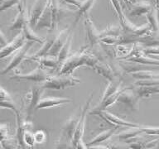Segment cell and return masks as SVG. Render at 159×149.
<instances>
[{"label": "cell", "mask_w": 159, "mask_h": 149, "mask_svg": "<svg viewBox=\"0 0 159 149\" xmlns=\"http://www.w3.org/2000/svg\"><path fill=\"white\" fill-rule=\"evenodd\" d=\"M96 2V0H84L82 2L81 6L80 7L79 9H77L76 13H75V18L74 21V25H76L77 22L79 21L80 18L82 16L86 15L89 12V10L91 9L92 7L94 6V2Z\"/></svg>", "instance_id": "31"}, {"label": "cell", "mask_w": 159, "mask_h": 149, "mask_svg": "<svg viewBox=\"0 0 159 149\" xmlns=\"http://www.w3.org/2000/svg\"><path fill=\"white\" fill-rule=\"evenodd\" d=\"M0 95H1V102H0V106L1 109H11L12 111L14 112L15 114L19 113V109H17L16 103L12 98L10 96L8 92L6 91L3 87H1V90H0Z\"/></svg>", "instance_id": "20"}, {"label": "cell", "mask_w": 159, "mask_h": 149, "mask_svg": "<svg viewBox=\"0 0 159 149\" xmlns=\"http://www.w3.org/2000/svg\"><path fill=\"white\" fill-rule=\"evenodd\" d=\"M72 33V31L69 28V27H66L64 29H62L58 34L56 36L55 38L54 44L52 47L51 50H50L49 54L48 56H56L57 57L59 52H61V50L64 45L66 44V42L69 38L70 35Z\"/></svg>", "instance_id": "15"}, {"label": "cell", "mask_w": 159, "mask_h": 149, "mask_svg": "<svg viewBox=\"0 0 159 149\" xmlns=\"http://www.w3.org/2000/svg\"><path fill=\"white\" fill-rule=\"evenodd\" d=\"M110 2H111L112 5L114 7V9L115 11V12H116V14L119 17V22H120V26H121V25L124 24L128 18L124 15L123 8H122V6L120 4V2H119V0H110Z\"/></svg>", "instance_id": "34"}, {"label": "cell", "mask_w": 159, "mask_h": 149, "mask_svg": "<svg viewBox=\"0 0 159 149\" xmlns=\"http://www.w3.org/2000/svg\"><path fill=\"white\" fill-rule=\"evenodd\" d=\"M34 42H27V43L23 46L20 50H18V52L14 55V56L12 57V59L10 61L9 64L7 65V66L5 67L4 69L2 70L1 71V74H7V72L11 71L13 69H15L16 67L20 65V64L22 61H25L27 59V54L30 48L32 47Z\"/></svg>", "instance_id": "10"}, {"label": "cell", "mask_w": 159, "mask_h": 149, "mask_svg": "<svg viewBox=\"0 0 159 149\" xmlns=\"http://www.w3.org/2000/svg\"><path fill=\"white\" fill-rule=\"evenodd\" d=\"M84 29H85V41L86 47L91 49L92 47L98 46L100 43V32H98L94 26L91 17L87 15L84 21Z\"/></svg>", "instance_id": "5"}, {"label": "cell", "mask_w": 159, "mask_h": 149, "mask_svg": "<svg viewBox=\"0 0 159 149\" xmlns=\"http://www.w3.org/2000/svg\"><path fill=\"white\" fill-rule=\"evenodd\" d=\"M119 60L124 61L125 62H134L136 64L145 65L148 66H159V60L144 54L143 48L139 46V43H134L129 54Z\"/></svg>", "instance_id": "4"}, {"label": "cell", "mask_w": 159, "mask_h": 149, "mask_svg": "<svg viewBox=\"0 0 159 149\" xmlns=\"http://www.w3.org/2000/svg\"><path fill=\"white\" fill-rule=\"evenodd\" d=\"M157 2H159V0H157Z\"/></svg>", "instance_id": "44"}, {"label": "cell", "mask_w": 159, "mask_h": 149, "mask_svg": "<svg viewBox=\"0 0 159 149\" xmlns=\"http://www.w3.org/2000/svg\"><path fill=\"white\" fill-rule=\"evenodd\" d=\"M141 125L139 127H128L126 130L121 132L120 133L116 135V137L119 139H124L125 141L129 140V139L134 138L136 137L139 136L143 133L141 129H140Z\"/></svg>", "instance_id": "28"}, {"label": "cell", "mask_w": 159, "mask_h": 149, "mask_svg": "<svg viewBox=\"0 0 159 149\" xmlns=\"http://www.w3.org/2000/svg\"><path fill=\"white\" fill-rule=\"evenodd\" d=\"M122 83H123V78H116L114 80L109 81V84H107L106 88L104 89L101 101L107 99L108 97L112 95V94H114V93L122 89Z\"/></svg>", "instance_id": "22"}, {"label": "cell", "mask_w": 159, "mask_h": 149, "mask_svg": "<svg viewBox=\"0 0 159 149\" xmlns=\"http://www.w3.org/2000/svg\"><path fill=\"white\" fill-rule=\"evenodd\" d=\"M80 83V79L72 74H57L49 75L47 80L41 85L44 89L62 90L69 87H73Z\"/></svg>", "instance_id": "2"}, {"label": "cell", "mask_w": 159, "mask_h": 149, "mask_svg": "<svg viewBox=\"0 0 159 149\" xmlns=\"http://www.w3.org/2000/svg\"><path fill=\"white\" fill-rule=\"evenodd\" d=\"M61 1L65 3L74 6L76 9H79L81 6L82 2H83V1H81V0H61Z\"/></svg>", "instance_id": "41"}, {"label": "cell", "mask_w": 159, "mask_h": 149, "mask_svg": "<svg viewBox=\"0 0 159 149\" xmlns=\"http://www.w3.org/2000/svg\"><path fill=\"white\" fill-rule=\"evenodd\" d=\"M34 138L37 144L44 143L47 140V132L42 129L37 130L34 133Z\"/></svg>", "instance_id": "38"}, {"label": "cell", "mask_w": 159, "mask_h": 149, "mask_svg": "<svg viewBox=\"0 0 159 149\" xmlns=\"http://www.w3.org/2000/svg\"><path fill=\"white\" fill-rule=\"evenodd\" d=\"M43 88L42 85H34L32 86L30 91L25 94L22 98V106L21 112L26 116L27 120H30V117L32 115L33 110H36L38 102L42 99V94L43 93Z\"/></svg>", "instance_id": "3"}, {"label": "cell", "mask_w": 159, "mask_h": 149, "mask_svg": "<svg viewBox=\"0 0 159 149\" xmlns=\"http://www.w3.org/2000/svg\"><path fill=\"white\" fill-rule=\"evenodd\" d=\"M88 147H89V149H113L109 147L103 146V145H94V146Z\"/></svg>", "instance_id": "43"}, {"label": "cell", "mask_w": 159, "mask_h": 149, "mask_svg": "<svg viewBox=\"0 0 159 149\" xmlns=\"http://www.w3.org/2000/svg\"><path fill=\"white\" fill-rule=\"evenodd\" d=\"M148 19V24L150 27V29L154 33H159V20L157 17V8L152 7L149 12L146 15Z\"/></svg>", "instance_id": "24"}, {"label": "cell", "mask_w": 159, "mask_h": 149, "mask_svg": "<svg viewBox=\"0 0 159 149\" xmlns=\"http://www.w3.org/2000/svg\"><path fill=\"white\" fill-rule=\"evenodd\" d=\"M37 29H45L47 28L49 32H52L53 29V7L52 0H48L47 6L42 15L40 17L39 21L36 26Z\"/></svg>", "instance_id": "13"}, {"label": "cell", "mask_w": 159, "mask_h": 149, "mask_svg": "<svg viewBox=\"0 0 159 149\" xmlns=\"http://www.w3.org/2000/svg\"><path fill=\"white\" fill-rule=\"evenodd\" d=\"M99 61L98 55L93 52L86 46L81 47L78 52L70 55L63 63L59 70L60 74H71L75 70L80 66H89L94 68Z\"/></svg>", "instance_id": "1"}, {"label": "cell", "mask_w": 159, "mask_h": 149, "mask_svg": "<svg viewBox=\"0 0 159 149\" xmlns=\"http://www.w3.org/2000/svg\"><path fill=\"white\" fill-rule=\"evenodd\" d=\"M22 32H23V34H24L25 37H26L27 42H38V43H42V44H44L45 42H46V38L39 37L38 35L36 34V33L32 31V28L30 27L29 24H28V22H27V24L24 26V27H23Z\"/></svg>", "instance_id": "30"}, {"label": "cell", "mask_w": 159, "mask_h": 149, "mask_svg": "<svg viewBox=\"0 0 159 149\" xmlns=\"http://www.w3.org/2000/svg\"><path fill=\"white\" fill-rule=\"evenodd\" d=\"M72 39H73V34L70 35L69 38L66 42V44L64 45V47H62L61 52H59V54L57 56V59H58V63H59V70L61 68L63 63L66 61V60L70 56V48H71V42Z\"/></svg>", "instance_id": "26"}, {"label": "cell", "mask_w": 159, "mask_h": 149, "mask_svg": "<svg viewBox=\"0 0 159 149\" xmlns=\"http://www.w3.org/2000/svg\"><path fill=\"white\" fill-rule=\"evenodd\" d=\"M152 8V5L148 1H140L134 3L129 12L131 17H141L143 15H147L149 11Z\"/></svg>", "instance_id": "19"}, {"label": "cell", "mask_w": 159, "mask_h": 149, "mask_svg": "<svg viewBox=\"0 0 159 149\" xmlns=\"http://www.w3.org/2000/svg\"><path fill=\"white\" fill-rule=\"evenodd\" d=\"M90 115L94 114L97 116L100 117L103 120H104L107 123H109L111 125L116 127H139V124L131 123V122L126 121L124 119L116 116L115 114H112L110 112L107 111V110H100V111H96V110H92L89 113Z\"/></svg>", "instance_id": "6"}, {"label": "cell", "mask_w": 159, "mask_h": 149, "mask_svg": "<svg viewBox=\"0 0 159 149\" xmlns=\"http://www.w3.org/2000/svg\"><path fill=\"white\" fill-rule=\"evenodd\" d=\"M93 69L98 74L104 76V78H106L109 81H111V80H114L116 78H119V77H117L113 66L108 64V63H105L101 60H99V61L97 62Z\"/></svg>", "instance_id": "18"}, {"label": "cell", "mask_w": 159, "mask_h": 149, "mask_svg": "<svg viewBox=\"0 0 159 149\" xmlns=\"http://www.w3.org/2000/svg\"><path fill=\"white\" fill-rule=\"evenodd\" d=\"M25 61H36L39 64V66L43 69H57L59 70V63L58 59L56 56H46L32 57L28 56Z\"/></svg>", "instance_id": "17"}, {"label": "cell", "mask_w": 159, "mask_h": 149, "mask_svg": "<svg viewBox=\"0 0 159 149\" xmlns=\"http://www.w3.org/2000/svg\"><path fill=\"white\" fill-rule=\"evenodd\" d=\"M131 87H127L122 90L117 103L124 104L130 111H136L138 108V102L139 99L135 91L132 90Z\"/></svg>", "instance_id": "12"}, {"label": "cell", "mask_w": 159, "mask_h": 149, "mask_svg": "<svg viewBox=\"0 0 159 149\" xmlns=\"http://www.w3.org/2000/svg\"><path fill=\"white\" fill-rule=\"evenodd\" d=\"M49 77L44 69L41 66H37L32 71L27 74H15L10 76L11 79H17V80H29L36 83H43Z\"/></svg>", "instance_id": "8"}, {"label": "cell", "mask_w": 159, "mask_h": 149, "mask_svg": "<svg viewBox=\"0 0 159 149\" xmlns=\"http://www.w3.org/2000/svg\"><path fill=\"white\" fill-rule=\"evenodd\" d=\"M27 0H22L21 2L17 4L18 12L16 15L15 19L12 21L8 29L10 31H21L22 32L23 27L27 22H28V14L27 13V5H26Z\"/></svg>", "instance_id": "9"}, {"label": "cell", "mask_w": 159, "mask_h": 149, "mask_svg": "<svg viewBox=\"0 0 159 149\" xmlns=\"http://www.w3.org/2000/svg\"><path fill=\"white\" fill-rule=\"evenodd\" d=\"M72 99H67V98H58V97H46V98H42L40 99L37 107L36 110L42 109H48V108H54V107L62 106L66 104L71 103Z\"/></svg>", "instance_id": "16"}, {"label": "cell", "mask_w": 159, "mask_h": 149, "mask_svg": "<svg viewBox=\"0 0 159 149\" xmlns=\"http://www.w3.org/2000/svg\"><path fill=\"white\" fill-rule=\"evenodd\" d=\"M55 38H56V36H49V37L46 38V42L43 44V46L42 47L41 49H39L38 52H37L33 56H32V57H40V56H48L49 54V52L52 47L54 44Z\"/></svg>", "instance_id": "32"}, {"label": "cell", "mask_w": 159, "mask_h": 149, "mask_svg": "<svg viewBox=\"0 0 159 149\" xmlns=\"http://www.w3.org/2000/svg\"><path fill=\"white\" fill-rule=\"evenodd\" d=\"M93 94L89 96V98L87 99V101L85 102L84 106L83 107L81 112V117L80 119L79 124L76 128V130L75 132L74 136H73V139H72V147L73 149L75 148V147L77 146V144L83 141V135L84 133V128H85V119H86V113L89 110V107L90 105V102H91L92 99H93Z\"/></svg>", "instance_id": "7"}, {"label": "cell", "mask_w": 159, "mask_h": 149, "mask_svg": "<svg viewBox=\"0 0 159 149\" xmlns=\"http://www.w3.org/2000/svg\"><path fill=\"white\" fill-rule=\"evenodd\" d=\"M118 129H119V127H115L114 129H105L104 131H102L101 133H99V134H97L94 138H92L91 140L87 143V146H94V145H96V144L98 143H100L102 142L106 141V140H108L109 138H111V137L114 135V133L116 132V130Z\"/></svg>", "instance_id": "21"}, {"label": "cell", "mask_w": 159, "mask_h": 149, "mask_svg": "<svg viewBox=\"0 0 159 149\" xmlns=\"http://www.w3.org/2000/svg\"><path fill=\"white\" fill-rule=\"evenodd\" d=\"M0 43H1V48L5 47V46L8 43L7 38H5V36L3 35L2 32H0Z\"/></svg>", "instance_id": "42"}, {"label": "cell", "mask_w": 159, "mask_h": 149, "mask_svg": "<svg viewBox=\"0 0 159 149\" xmlns=\"http://www.w3.org/2000/svg\"><path fill=\"white\" fill-rule=\"evenodd\" d=\"M100 43L106 46H116L119 44V37H113V36H107L102 37L100 39Z\"/></svg>", "instance_id": "36"}, {"label": "cell", "mask_w": 159, "mask_h": 149, "mask_svg": "<svg viewBox=\"0 0 159 149\" xmlns=\"http://www.w3.org/2000/svg\"><path fill=\"white\" fill-rule=\"evenodd\" d=\"M48 0H36L28 12V24L31 27H36L40 17L44 12Z\"/></svg>", "instance_id": "14"}, {"label": "cell", "mask_w": 159, "mask_h": 149, "mask_svg": "<svg viewBox=\"0 0 159 149\" xmlns=\"http://www.w3.org/2000/svg\"><path fill=\"white\" fill-rule=\"evenodd\" d=\"M23 141H24L25 146L32 147L36 144L34 133L31 130H26L24 133V136H23Z\"/></svg>", "instance_id": "35"}, {"label": "cell", "mask_w": 159, "mask_h": 149, "mask_svg": "<svg viewBox=\"0 0 159 149\" xmlns=\"http://www.w3.org/2000/svg\"><path fill=\"white\" fill-rule=\"evenodd\" d=\"M122 34H123V29H122L121 26H116V25H109V26H107L105 29L100 32L101 38L104 37H107V36L120 37Z\"/></svg>", "instance_id": "33"}, {"label": "cell", "mask_w": 159, "mask_h": 149, "mask_svg": "<svg viewBox=\"0 0 159 149\" xmlns=\"http://www.w3.org/2000/svg\"><path fill=\"white\" fill-rule=\"evenodd\" d=\"M143 133H146L147 135H158L159 136V127H152V126H143L141 125L140 127Z\"/></svg>", "instance_id": "37"}, {"label": "cell", "mask_w": 159, "mask_h": 149, "mask_svg": "<svg viewBox=\"0 0 159 149\" xmlns=\"http://www.w3.org/2000/svg\"><path fill=\"white\" fill-rule=\"evenodd\" d=\"M26 43H27V40H26V37L22 31L16 36L14 39L8 42L5 47L1 48L0 58L3 59V58L9 56L13 52H15L18 49H21Z\"/></svg>", "instance_id": "11"}, {"label": "cell", "mask_w": 159, "mask_h": 149, "mask_svg": "<svg viewBox=\"0 0 159 149\" xmlns=\"http://www.w3.org/2000/svg\"><path fill=\"white\" fill-rule=\"evenodd\" d=\"M144 54L150 56V55H159V47H148L143 48Z\"/></svg>", "instance_id": "40"}, {"label": "cell", "mask_w": 159, "mask_h": 149, "mask_svg": "<svg viewBox=\"0 0 159 149\" xmlns=\"http://www.w3.org/2000/svg\"><path fill=\"white\" fill-rule=\"evenodd\" d=\"M138 43L148 47H159V35L158 33H154L151 32L148 34L145 35L143 37H140L138 40Z\"/></svg>", "instance_id": "27"}, {"label": "cell", "mask_w": 159, "mask_h": 149, "mask_svg": "<svg viewBox=\"0 0 159 149\" xmlns=\"http://www.w3.org/2000/svg\"><path fill=\"white\" fill-rule=\"evenodd\" d=\"M134 91L139 99H145L158 94L159 86H137Z\"/></svg>", "instance_id": "23"}, {"label": "cell", "mask_w": 159, "mask_h": 149, "mask_svg": "<svg viewBox=\"0 0 159 149\" xmlns=\"http://www.w3.org/2000/svg\"><path fill=\"white\" fill-rule=\"evenodd\" d=\"M129 74L136 79H159V71H154L151 70H137L130 72Z\"/></svg>", "instance_id": "25"}, {"label": "cell", "mask_w": 159, "mask_h": 149, "mask_svg": "<svg viewBox=\"0 0 159 149\" xmlns=\"http://www.w3.org/2000/svg\"><path fill=\"white\" fill-rule=\"evenodd\" d=\"M22 0H5L3 2H1V7L0 10L1 12H3L5 10L8 9L10 7H12V6H14L16 4H18Z\"/></svg>", "instance_id": "39"}, {"label": "cell", "mask_w": 159, "mask_h": 149, "mask_svg": "<svg viewBox=\"0 0 159 149\" xmlns=\"http://www.w3.org/2000/svg\"><path fill=\"white\" fill-rule=\"evenodd\" d=\"M122 90H123V89H121L120 90L116 92V93H114V94H112V95L109 96L107 99L100 101V104H99L98 107H96V108H94V110H96V111L105 110V109H108L109 107L114 105L115 103L118 102V99H119V95H120V94H121Z\"/></svg>", "instance_id": "29"}]
</instances>
